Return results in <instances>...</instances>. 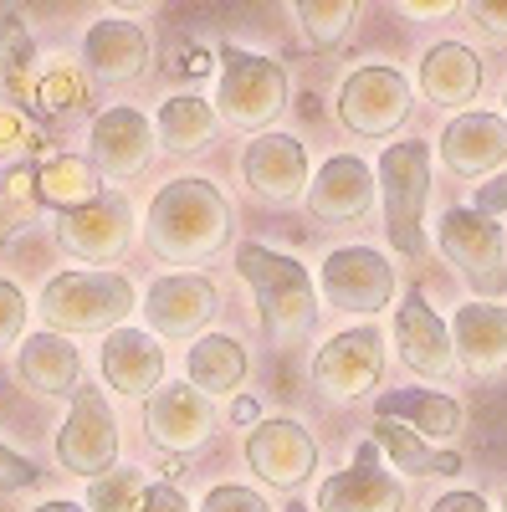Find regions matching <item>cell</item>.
Returning a JSON list of instances; mask_svg holds the SVG:
<instances>
[{"instance_id": "1", "label": "cell", "mask_w": 507, "mask_h": 512, "mask_svg": "<svg viewBox=\"0 0 507 512\" xmlns=\"http://www.w3.org/2000/svg\"><path fill=\"white\" fill-rule=\"evenodd\" d=\"M231 231V205L210 180H169L144 221V241L164 262H205Z\"/></svg>"}, {"instance_id": "2", "label": "cell", "mask_w": 507, "mask_h": 512, "mask_svg": "<svg viewBox=\"0 0 507 512\" xmlns=\"http://www.w3.org/2000/svg\"><path fill=\"white\" fill-rule=\"evenodd\" d=\"M236 272L251 282L262 303V323L272 333V344H298L318 323V303H313V282L298 262L267 251V246H241L236 251Z\"/></svg>"}, {"instance_id": "3", "label": "cell", "mask_w": 507, "mask_h": 512, "mask_svg": "<svg viewBox=\"0 0 507 512\" xmlns=\"http://www.w3.org/2000/svg\"><path fill=\"white\" fill-rule=\"evenodd\" d=\"M134 308V282L123 272H62L41 287V318L57 333H98Z\"/></svg>"}, {"instance_id": "4", "label": "cell", "mask_w": 507, "mask_h": 512, "mask_svg": "<svg viewBox=\"0 0 507 512\" xmlns=\"http://www.w3.org/2000/svg\"><path fill=\"white\" fill-rule=\"evenodd\" d=\"M379 190H385V226L400 256H426V231H420V216H426L431 200V154L426 144H395L379 159Z\"/></svg>"}, {"instance_id": "5", "label": "cell", "mask_w": 507, "mask_h": 512, "mask_svg": "<svg viewBox=\"0 0 507 512\" xmlns=\"http://www.w3.org/2000/svg\"><path fill=\"white\" fill-rule=\"evenodd\" d=\"M57 461L77 477H108L118 472V425H113V410L108 400L93 390V384H82L72 395V415L57 436Z\"/></svg>"}, {"instance_id": "6", "label": "cell", "mask_w": 507, "mask_h": 512, "mask_svg": "<svg viewBox=\"0 0 507 512\" xmlns=\"http://www.w3.org/2000/svg\"><path fill=\"white\" fill-rule=\"evenodd\" d=\"M441 251L446 262L461 267V277L472 282V292L482 297H502L507 292V256H502V226H492L477 210H451L441 221Z\"/></svg>"}, {"instance_id": "7", "label": "cell", "mask_w": 507, "mask_h": 512, "mask_svg": "<svg viewBox=\"0 0 507 512\" xmlns=\"http://www.w3.org/2000/svg\"><path fill=\"white\" fill-rule=\"evenodd\" d=\"M221 113L236 123V128H257L267 123L282 98H287V77L277 62L257 57V52H241V47H221Z\"/></svg>"}, {"instance_id": "8", "label": "cell", "mask_w": 507, "mask_h": 512, "mask_svg": "<svg viewBox=\"0 0 507 512\" xmlns=\"http://www.w3.org/2000/svg\"><path fill=\"white\" fill-rule=\"evenodd\" d=\"M323 292L333 308H349V313H379L395 292V272L379 251L369 246H344L323 262Z\"/></svg>"}, {"instance_id": "9", "label": "cell", "mask_w": 507, "mask_h": 512, "mask_svg": "<svg viewBox=\"0 0 507 512\" xmlns=\"http://www.w3.org/2000/svg\"><path fill=\"white\" fill-rule=\"evenodd\" d=\"M405 113H410V82L390 67H359L338 93V118L354 134H390Z\"/></svg>"}, {"instance_id": "10", "label": "cell", "mask_w": 507, "mask_h": 512, "mask_svg": "<svg viewBox=\"0 0 507 512\" xmlns=\"http://www.w3.org/2000/svg\"><path fill=\"white\" fill-rule=\"evenodd\" d=\"M129 200L123 195H98L93 205H77L57 221V241L82 256V262H118L129 246Z\"/></svg>"}, {"instance_id": "11", "label": "cell", "mask_w": 507, "mask_h": 512, "mask_svg": "<svg viewBox=\"0 0 507 512\" xmlns=\"http://www.w3.org/2000/svg\"><path fill=\"white\" fill-rule=\"evenodd\" d=\"M379 364H385L379 333L374 328H349V333H338L333 344H323V354L313 364V379H318L323 395L354 400V395H364L369 384L379 379Z\"/></svg>"}, {"instance_id": "12", "label": "cell", "mask_w": 507, "mask_h": 512, "mask_svg": "<svg viewBox=\"0 0 507 512\" xmlns=\"http://www.w3.org/2000/svg\"><path fill=\"white\" fill-rule=\"evenodd\" d=\"M149 441L164 451H195L210 436V395H200L195 384H159L144 405Z\"/></svg>"}, {"instance_id": "13", "label": "cell", "mask_w": 507, "mask_h": 512, "mask_svg": "<svg viewBox=\"0 0 507 512\" xmlns=\"http://www.w3.org/2000/svg\"><path fill=\"white\" fill-rule=\"evenodd\" d=\"M216 308H221L216 287H210V277H195V272H169V277H159V282L149 287V297H144L149 328L164 333V338L195 333Z\"/></svg>"}, {"instance_id": "14", "label": "cell", "mask_w": 507, "mask_h": 512, "mask_svg": "<svg viewBox=\"0 0 507 512\" xmlns=\"http://www.w3.org/2000/svg\"><path fill=\"white\" fill-rule=\"evenodd\" d=\"M395 338H400V359L415 374H426V379H451L456 374V338L426 308V297H405V303H400Z\"/></svg>"}, {"instance_id": "15", "label": "cell", "mask_w": 507, "mask_h": 512, "mask_svg": "<svg viewBox=\"0 0 507 512\" xmlns=\"http://www.w3.org/2000/svg\"><path fill=\"white\" fill-rule=\"evenodd\" d=\"M246 461L257 466L267 482L298 487V482L313 477L318 451H313V441H308L303 425H292V420H262L257 431L246 436Z\"/></svg>"}, {"instance_id": "16", "label": "cell", "mask_w": 507, "mask_h": 512, "mask_svg": "<svg viewBox=\"0 0 507 512\" xmlns=\"http://www.w3.org/2000/svg\"><path fill=\"white\" fill-rule=\"evenodd\" d=\"M241 169H246V185L272 195V200H292V195H303V185H308V154H303V144L292 134L251 139Z\"/></svg>"}, {"instance_id": "17", "label": "cell", "mask_w": 507, "mask_h": 512, "mask_svg": "<svg viewBox=\"0 0 507 512\" xmlns=\"http://www.w3.org/2000/svg\"><path fill=\"white\" fill-rule=\"evenodd\" d=\"M441 159L456 175H492L497 164H507V123L497 113H467L441 134Z\"/></svg>"}, {"instance_id": "18", "label": "cell", "mask_w": 507, "mask_h": 512, "mask_svg": "<svg viewBox=\"0 0 507 512\" xmlns=\"http://www.w3.org/2000/svg\"><path fill=\"white\" fill-rule=\"evenodd\" d=\"M82 62L98 82H134L149 67V36L134 21H98L82 36Z\"/></svg>"}, {"instance_id": "19", "label": "cell", "mask_w": 507, "mask_h": 512, "mask_svg": "<svg viewBox=\"0 0 507 512\" xmlns=\"http://www.w3.org/2000/svg\"><path fill=\"white\" fill-rule=\"evenodd\" d=\"M103 379L118 395H154L164 379V349L144 328H113L103 344Z\"/></svg>"}, {"instance_id": "20", "label": "cell", "mask_w": 507, "mask_h": 512, "mask_svg": "<svg viewBox=\"0 0 507 512\" xmlns=\"http://www.w3.org/2000/svg\"><path fill=\"white\" fill-rule=\"evenodd\" d=\"M16 374L26 390L47 395V400H62V395H77L82 390V359L77 349L67 344L62 333H36L21 344V359H16Z\"/></svg>"}, {"instance_id": "21", "label": "cell", "mask_w": 507, "mask_h": 512, "mask_svg": "<svg viewBox=\"0 0 507 512\" xmlns=\"http://www.w3.org/2000/svg\"><path fill=\"white\" fill-rule=\"evenodd\" d=\"M374 205V180L359 159H328L323 175L308 185V210L318 221H359Z\"/></svg>"}, {"instance_id": "22", "label": "cell", "mask_w": 507, "mask_h": 512, "mask_svg": "<svg viewBox=\"0 0 507 512\" xmlns=\"http://www.w3.org/2000/svg\"><path fill=\"white\" fill-rule=\"evenodd\" d=\"M149 118L134 113V108H108L98 123H93V159L108 180H123L134 175V169H144L149 159Z\"/></svg>"}, {"instance_id": "23", "label": "cell", "mask_w": 507, "mask_h": 512, "mask_svg": "<svg viewBox=\"0 0 507 512\" xmlns=\"http://www.w3.org/2000/svg\"><path fill=\"white\" fill-rule=\"evenodd\" d=\"M456 359L477 369V374H492L507 364V308L497 303H467L456 313Z\"/></svg>"}, {"instance_id": "24", "label": "cell", "mask_w": 507, "mask_h": 512, "mask_svg": "<svg viewBox=\"0 0 507 512\" xmlns=\"http://www.w3.org/2000/svg\"><path fill=\"white\" fill-rule=\"evenodd\" d=\"M318 507L323 512H400L405 492H400L395 477L379 472V466H349V472H338L333 482H323Z\"/></svg>"}, {"instance_id": "25", "label": "cell", "mask_w": 507, "mask_h": 512, "mask_svg": "<svg viewBox=\"0 0 507 512\" xmlns=\"http://www.w3.org/2000/svg\"><path fill=\"white\" fill-rule=\"evenodd\" d=\"M420 88H426L431 103L461 108V103H472V98H477V88H482V67H477V57L461 47V41H441V47L426 57V67H420Z\"/></svg>"}, {"instance_id": "26", "label": "cell", "mask_w": 507, "mask_h": 512, "mask_svg": "<svg viewBox=\"0 0 507 512\" xmlns=\"http://www.w3.org/2000/svg\"><path fill=\"white\" fill-rule=\"evenodd\" d=\"M185 369H190V384L200 395H231L236 384L246 379V349L236 344V338H226V333H205L200 344L190 349Z\"/></svg>"}, {"instance_id": "27", "label": "cell", "mask_w": 507, "mask_h": 512, "mask_svg": "<svg viewBox=\"0 0 507 512\" xmlns=\"http://www.w3.org/2000/svg\"><path fill=\"white\" fill-rule=\"evenodd\" d=\"M379 420H405L426 436H456L461 431V405L446 400V395H431V390H395V395H379Z\"/></svg>"}, {"instance_id": "28", "label": "cell", "mask_w": 507, "mask_h": 512, "mask_svg": "<svg viewBox=\"0 0 507 512\" xmlns=\"http://www.w3.org/2000/svg\"><path fill=\"white\" fill-rule=\"evenodd\" d=\"M41 88L36 82V41L26 31L21 16L0 21V103H31V93Z\"/></svg>"}, {"instance_id": "29", "label": "cell", "mask_w": 507, "mask_h": 512, "mask_svg": "<svg viewBox=\"0 0 507 512\" xmlns=\"http://www.w3.org/2000/svg\"><path fill=\"white\" fill-rule=\"evenodd\" d=\"M374 441H385L390 461L410 477H456L461 472L456 451H431L415 431H405V425H395V420H374Z\"/></svg>"}, {"instance_id": "30", "label": "cell", "mask_w": 507, "mask_h": 512, "mask_svg": "<svg viewBox=\"0 0 507 512\" xmlns=\"http://www.w3.org/2000/svg\"><path fill=\"white\" fill-rule=\"evenodd\" d=\"M210 134H216V113H210L205 98L180 93V98H169V103L159 108V144H164V149L190 154V149H200Z\"/></svg>"}, {"instance_id": "31", "label": "cell", "mask_w": 507, "mask_h": 512, "mask_svg": "<svg viewBox=\"0 0 507 512\" xmlns=\"http://www.w3.org/2000/svg\"><path fill=\"white\" fill-rule=\"evenodd\" d=\"M103 190H98V175L82 159H52L47 169L36 175V200H47V205H57L62 216L67 210H77V205H93Z\"/></svg>"}, {"instance_id": "32", "label": "cell", "mask_w": 507, "mask_h": 512, "mask_svg": "<svg viewBox=\"0 0 507 512\" xmlns=\"http://www.w3.org/2000/svg\"><path fill=\"white\" fill-rule=\"evenodd\" d=\"M354 11L359 6H349V0H303V6H298L303 31H308V41L318 52H333L338 41L354 31Z\"/></svg>"}, {"instance_id": "33", "label": "cell", "mask_w": 507, "mask_h": 512, "mask_svg": "<svg viewBox=\"0 0 507 512\" xmlns=\"http://www.w3.org/2000/svg\"><path fill=\"white\" fill-rule=\"evenodd\" d=\"M144 477L134 472V466H118V472L98 477L93 492H88V507L93 512H139L144 507Z\"/></svg>"}, {"instance_id": "34", "label": "cell", "mask_w": 507, "mask_h": 512, "mask_svg": "<svg viewBox=\"0 0 507 512\" xmlns=\"http://www.w3.org/2000/svg\"><path fill=\"white\" fill-rule=\"evenodd\" d=\"M21 333H26V297L16 282L0 277V354L11 344H21Z\"/></svg>"}, {"instance_id": "35", "label": "cell", "mask_w": 507, "mask_h": 512, "mask_svg": "<svg viewBox=\"0 0 507 512\" xmlns=\"http://www.w3.org/2000/svg\"><path fill=\"white\" fill-rule=\"evenodd\" d=\"M200 512H272V507L251 492V487H216V492L205 497Z\"/></svg>"}, {"instance_id": "36", "label": "cell", "mask_w": 507, "mask_h": 512, "mask_svg": "<svg viewBox=\"0 0 507 512\" xmlns=\"http://www.w3.org/2000/svg\"><path fill=\"white\" fill-rule=\"evenodd\" d=\"M31 482H36V466L0 441V492H16V487H31Z\"/></svg>"}, {"instance_id": "37", "label": "cell", "mask_w": 507, "mask_h": 512, "mask_svg": "<svg viewBox=\"0 0 507 512\" xmlns=\"http://www.w3.org/2000/svg\"><path fill=\"white\" fill-rule=\"evenodd\" d=\"M36 93L47 98V108H72V103H82V82H72L67 72H52Z\"/></svg>"}, {"instance_id": "38", "label": "cell", "mask_w": 507, "mask_h": 512, "mask_svg": "<svg viewBox=\"0 0 507 512\" xmlns=\"http://www.w3.org/2000/svg\"><path fill=\"white\" fill-rule=\"evenodd\" d=\"M139 512H190V507H185V497H180L175 487L164 482V487H149V492H144V507H139Z\"/></svg>"}, {"instance_id": "39", "label": "cell", "mask_w": 507, "mask_h": 512, "mask_svg": "<svg viewBox=\"0 0 507 512\" xmlns=\"http://www.w3.org/2000/svg\"><path fill=\"white\" fill-rule=\"evenodd\" d=\"M492 210H507V175L477 190V216H492Z\"/></svg>"}, {"instance_id": "40", "label": "cell", "mask_w": 507, "mask_h": 512, "mask_svg": "<svg viewBox=\"0 0 507 512\" xmlns=\"http://www.w3.org/2000/svg\"><path fill=\"white\" fill-rule=\"evenodd\" d=\"M472 21L482 26V31H492V36H507V6H472Z\"/></svg>"}, {"instance_id": "41", "label": "cell", "mask_w": 507, "mask_h": 512, "mask_svg": "<svg viewBox=\"0 0 507 512\" xmlns=\"http://www.w3.org/2000/svg\"><path fill=\"white\" fill-rule=\"evenodd\" d=\"M431 512H487V502H482L477 492H446Z\"/></svg>"}, {"instance_id": "42", "label": "cell", "mask_w": 507, "mask_h": 512, "mask_svg": "<svg viewBox=\"0 0 507 512\" xmlns=\"http://www.w3.org/2000/svg\"><path fill=\"white\" fill-rule=\"evenodd\" d=\"M180 57H185V62H180L175 72H185V77H200V72H210V62H216V57H210L205 47H185Z\"/></svg>"}, {"instance_id": "43", "label": "cell", "mask_w": 507, "mask_h": 512, "mask_svg": "<svg viewBox=\"0 0 507 512\" xmlns=\"http://www.w3.org/2000/svg\"><path fill=\"white\" fill-rule=\"evenodd\" d=\"M231 420H236V425H262V405L251 400V395H241V400L231 405Z\"/></svg>"}, {"instance_id": "44", "label": "cell", "mask_w": 507, "mask_h": 512, "mask_svg": "<svg viewBox=\"0 0 507 512\" xmlns=\"http://www.w3.org/2000/svg\"><path fill=\"white\" fill-rule=\"evenodd\" d=\"M36 512H88V507H77V502H41Z\"/></svg>"}, {"instance_id": "45", "label": "cell", "mask_w": 507, "mask_h": 512, "mask_svg": "<svg viewBox=\"0 0 507 512\" xmlns=\"http://www.w3.org/2000/svg\"><path fill=\"white\" fill-rule=\"evenodd\" d=\"M287 512H308V507H287Z\"/></svg>"}]
</instances>
